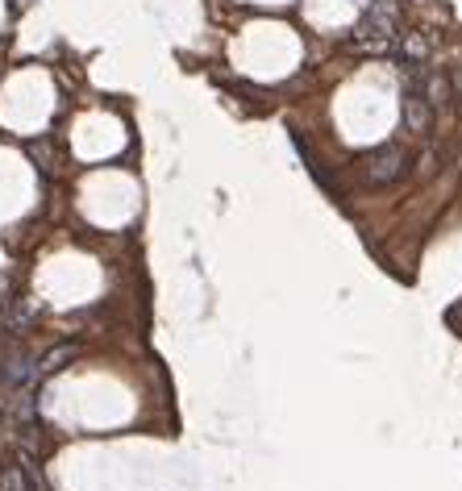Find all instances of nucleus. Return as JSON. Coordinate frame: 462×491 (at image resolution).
Here are the masks:
<instances>
[{
	"label": "nucleus",
	"instance_id": "3",
	"mask_svg": "<svg viewBox=\"0 0 462 491\" xmlns=\"http://www.w3.org/2000/svg\"><path fill=\"white\" fill-rule=\"evenodd\" d=\"M404 121L412 134H429V100H425L421 92L404 96Z\"/></svg>",
	"mask_w": 462,
	"mask_h": 491
},
{
	"label": "nucleus",
	"instance_id": "1",
	"mask_svg": "<svg viewBox=\"0 0 462 491\" xmlns=\"http://www.w3.org/2000/svg\"><path fill=\"white\" fill-rule=\"evenodd\" d=\"M395 34V0H375L363 21H358V38L363 42H375V46H388Z\"/></svg>",
	"mask_w": 462,
	"mask_h": 491
},
{
	"label": "nucleus",
	"instance_id": "2",
	"mask_svg": "<svg viewBox=\"0 0 462 491\" xmlns=\"http://www.w3.org/2000/svg\"><path fill=\"white\" fill-rule=\"evenodd\" d=\"M400 171H404V151H400V146H380V151L367 159L371 183H392V179H400Z\"/></svg>",
	"mask_w": 462,
	"mask_h": 491
},
{
	"label": "nucleus",
	"instance_id": "6",
	"mask_svg": "<svg viewBox=\"0 0 462 491\" xmlns=\"http://www.w3.org/2000/svg\"><path fill=\"white\" fill-rule=\"evenodd\" d=\"M4 487H9V491H29V479H26V471H21V466H13V471L4 475Z\"/></svg>",
	"mask_w": 462,
	"mask_h": 491
},
{
	"label": "nucleus",
	"instance_id": "4",
	"mask_svg": "<svg viewBox=\"0 0 462 491\" xmlns=\"http://www.w3.org/2000/svg\"><path fill=\"white\" fill-rule=\"evenodd\" d=\"M71 358H80V346H55V350H46L38 358V375H55V370L67 367Z\"/></svg>",
	"mask_w": 462,
	"mask_h": 491
},
{
	"label": "nucleus",
	"instance_id": "5",
	"mask_svg": "<svg viewBox=\"0 0 462 491\" xmlns=\"http://www.w3.org/2000/svg\"><path fill=\"white\" fill-rule=\"evenodd\" d=\"M425 51H429V46H425V38H421V34H408V38H404V46H400V55H404L408 63H421V58H425Z\"/></svg>",
	"mask_w": 462,
	"mask_h": 491
}]
</instances>
